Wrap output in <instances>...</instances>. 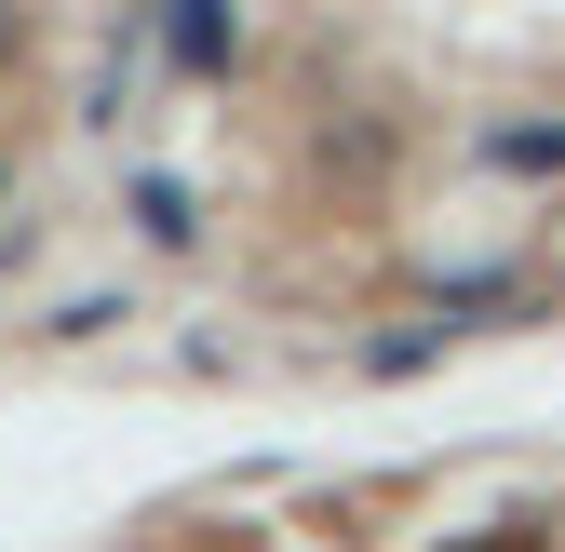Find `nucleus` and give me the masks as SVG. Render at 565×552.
I'll use <instances>...</instances> for the list:
<instances>
[{
  "label": "nucleus",
  "mask_w": 565,
  "mask_h": 552,
  "mask_svg": "<svg viewBox=\"0 0 565 552\" xmlns=\"http://www.w3.org/2000/svg\"><path fill=\"white\" fill-rule=\"evenodd\" d=\"M499 162H525V176H539V162H565V121H539V135H499Z\"/></svg>",
  "instance_id": "1"
}]
</instances>
